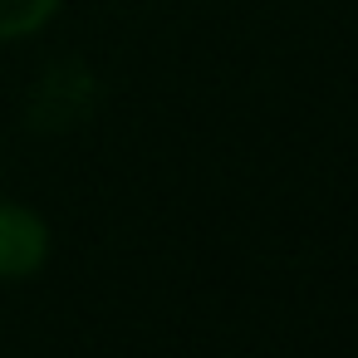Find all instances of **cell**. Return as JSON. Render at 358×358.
Returning <instances> with one entry per match:
<instances>
[{"mask_svg":"<svg viewBox=\"0 0 358 358\" xmlns=\"http://www.w3.org/2000/svg\"><path fill=\"white\" fill-rule=\"evenodd\" d=\"M64 10V0H0V45L30 40L50 30V20Z\"/></svg>","mask_w":358,"mask_h":358,"instance_id":"2","label":"cell"},{"mask_svg":"<svg viewBox=\"0 0 358 358\" xmlns=\"http://www.w3.org/2000/svg\"><path fill=\"white\" fill-rule=\"evenodd\" d=\"M50 250H55L50 221L30 201L0 196V285L35 280L50 265Z\"/></svg>","mask_w":358,"mask_h":358,"instance_id":"1","label":"cell"}]
</instances>
